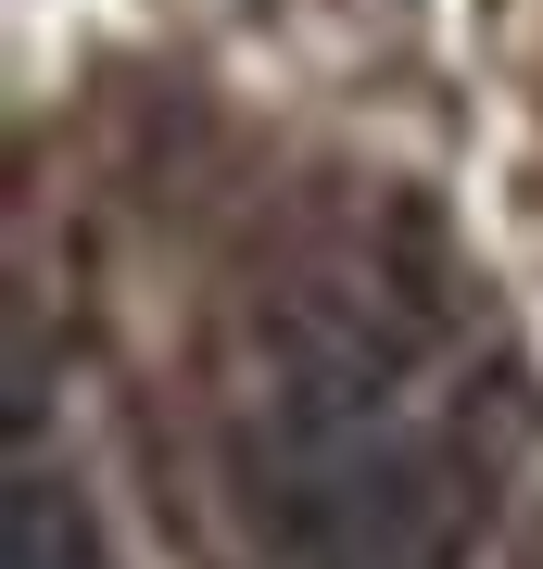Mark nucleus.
<instances>
[{
  "label": "nucleus",
  "instance_id": "obj_1",
  "mask_svg": "<svg viewBox=\"0 0 543 569\" xmlns=\"http://www.w3.org/2000/svg\"><path fill=\"white\" fill-rule=\"evenodd\" d=\"M0 569H101V531L77 507V481L26 468V481L0 493Z\"/></svg>",
  "mask_w": 543,
  "mask_h": 569
}]
</instances>
